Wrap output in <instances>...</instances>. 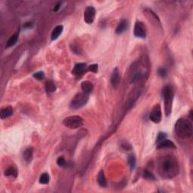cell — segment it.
<instances>
[{"instance_id":"6da1fadb","label":"cell","mask_w":193,"mask_h":193,"mask_svg":"<svg viewBox=\"0 0 193 193\" xmlns=\"http://www.w3.org/2000/svg\"><path fill=\"white\" fill-rule=\"evenodd\" d=\"M158 173L164 179H172L179 173V164L175 157L167 155L161 157L158 163Z\"/></svg>"},{"instance_id":"7a4b0ae2","label":"cell","mask_w":193,"mask_h":193,"mask_svg":"<svg viewBox=\"0 0 193 193\" xmlns=\"http://www.w3.org/2000/svg\"><path fill=\"white\" fill-rule=\"evenodd\" d=\"M175 132L177 135L180 138L187 139L191 137L193 132L192 122L184 118L179 119L175 124Z\"/></svg>"},{"instance_id":"3957f363","label":"cell","mask_w":193,"mask_h":193,"mask_svg":"<svg viewBox=\"0 0 193 193\" xmlns=\"http://www.w3.org/2000/svg\"><path fill=\"white\" fill-rule=\"evenodd\" d=\"M162 95L164 101V110L167 116H169L171 113L172 105L174 96V88L170 85H167L162 90Z\"/></svg>"},{"instance_id":"277c9868","label":"cell","mask_w":193,"mask_h":193,"mask_svg":"<svg viewBox=\"0 0 193 193\" xmlns=\"http://www.w3.org/2000/svg\"><path fill=\"white\" fill-rule=\"evenodd\" d=\"M89 97L88 94L85 92H80L78 93L77 94L75 95L72 101H71L70 107L72 110H77L84 106L87 104L88 101Z\"/></svg>"},{"instance_id":"5b68a950","label":"cell","mask_w":193,"mask_h":193,"mask_svg":"<svg viewBox=\"0 0 193 193\" xmlns=\"http://www.w3.org/2000/svg\"><path fill=\"white\" fill-rule=\"evenodd\" d=\"M63 123L68 128L77 129L83 125V119L78 115L69 116L63 119Z\"/></svg>"},{"instance_id":"8992f818","label":"cell","mask_w":193,"mask_h":193,"mask_svg":"<svg viewBox=\"0 0 193 193\" xmlns=\"http://www.w3.org/2000/svg\"><path fill=\"white\" fill-rule=\"evenodd\" d=\"M147 27L145 26V24L141 21H137L134 29V35L138 38L144 39L147 36Z\"/></svg>"},{"instance_id":"52a82bcc","label":"cell","mask_w":193,"mask_h":193,"mask_svg":"<svg viewBox=\"0 0 193 193\" xmlns=\"http://www.w3.org/2000/svg\"><path fill=\"white\" fill-rule=\"evenodd\" d=\"M149 119L153 122L159 123L162 120V110L159 104L155 105L149 114Z\"/></svg>"},{"instance_id":"ba28073f","label":"cell","mask_w":193,"mask_h":193,"mask_svg":"<svg viewBox=\"0 0 193 193\" xmlns=\"http://www.w3.org/2000/svg\"><path fill=\"white\" fill-rule=\"evenodd\" d=\"M96 15V10L92 6H88L85 8L84 12V20L87 24H92Z\"/></svg>"},{"instance_id":"9c48e42d","label":"cell","mask_w":193,"mask_h":193,"mask_svg":"<svg viewBox=\"0 0 193 193\" xmlns=\"http://www.w3.org/2000/svg\"><path fill=\"white\" fill-rule=\"evenodd\" d=\"M86 68H87V66H86L85 63H77V64L75 65L73 70H72V73L76 76H81L84 73H85Z\"/></svg>"},{"instance_id":"30bf717a","label":"cell","mask_w":193,"mask_h":193,"mask_svg":"<svg viewBox=\"0 0 193 193\" xmlns=\"http://www.w3.org/2000/svg\"><path fill=\"white\" fill-rule=\"evenodd\" d=\"M120 83V74H119V70L118 69V67L114 69L113 72H112V76H111V84L112 87L117 88L118 86L119 85Z\"/></svg>"},{"instance_id":"8fae6325","label":"cell","mask_w":193,"mask_h":193,"mask_svg":"<svg viewBox=\"0 0 193 193\" xmlns=\"http://www.w3.org/2000/svg\"><path fill=\"white\" fill-rule=\"evenodd\" d=\"M157 149H176V146H175V144L171 141V140L165 139L158 143V145H157Z\"/></svg>"},{"instance_id":"7c38bea8","label":"cell","mask_w":193,"mask_h":193,"mask_svg":"<svg viewBox=\"0 0 193 193\" xmlns=\"http://www.w3.org/2000/svg\"><path fill=\"white\" fill-rule=\"evenodd\" d=\"M13 115V109L12 106H5L1 109V111H0V117L2 119H7V118L10 117Z\"/></svg>"},{"instance_id":"4fadbf2b","label":"cell","mask_w":193,"mask_h":193,"mask_svg":"<svg viewBox=\"0 0 193 193\" xmlns=\"http://www.w3.org/2000/svg\"><path fill=\"white\" fill-rule=\"evenodd\" d=\"M81 88L82 91H83V92L88 94L91 93V91H92L94 89V86L92 85V83L89 81H85L82 82Z\"/></svg>"},{"instance_id":"5bb4252c","label":"cell","mask_w":193,"mask_h":193,"mask_svg":"<svg viewBox=\"0 0 193 193\" xmlns=\"http://www.w3.org/2000/svg\"><path fill=\"white\" fill-rule=\"evenodd\" d=\"M63 27L62 25H58L54 29H53V31H52L51 35V39L52 41L56 40L58 37L61 35V34L62 33V32H63Z\"/></svg>"},{"instance_id":"9a60e30c","label":"cell","mask_w":193,"mask_h":193,"mask_svg":"<svg viewBox=\"0 0 193 193\" xmlns=\"http://www.w3.org/2000/svg\"><path fill=\"white\" fill-rule=\"evenodd\" d=\"M18 175V170L16 169V168L14 167L11 166L6 169L5 171V176L7 177H11V178H16Z\"/></svg>"},{"instance_id":"2e32d148","label":"cell","mask_w":193,"mask_h":193,"mask_svg":"<svg viewBox=\"0 0 193 193\" xmlns=\"http://www.w3.org/2000/svg\"><path fill=\"white\" fill-rule=\"evenodd\" d=\"M127 27V22L125 20H121L119 23V24H118L117 27H116L115 33L119 35L121 34V33H123L126 30Z\"/></svg>"},{"instance_id":"e0dca14e","label":"cell","mask_w":193,"mask_h":193,"mask_svg":"<svg viewBox=\"0 0 193 193\" xmlns=\"http://www.w3.org/2000/svg\"><path fill=\"white\" fill-rule=\"evenodd\" d=\"M33 148L28 147L24 152V158L27 162H30L33 159Z\"/></svg>"},{"instance_id":"ac0fdd59","label":"cell","mask_w":193,"mask_h":193,"mask_svg":"<svg viewBox=\"0 0 193 193\" xmlns=\"http://www.w3.org/2000/svg\"><path fill=\"white\" fill-rule=\"evenodd\" d=\"M97 183L101 187L106 186V180L105 177L104 170H101L99 171L98 175H97Z\"/></svg>"},{"instance_id":"d6986e66","label":"cell","mask_w":193,"mask_h":193,"mask_svg":"<svg viewBox=\"0 0 193 193\" xmlns=\"http://www.w3.org/2000/svg\"><path fill=\"white\" fill-rule=\"evenodd\" d=\"M18 35H18V33H16L15 34L12 35V36L9 38L8 42H7L6 46H5V47H6V48H11V47L14 46V45H15L17 43V42H18Z\"/></svg>"},{"instance_id":"ffe728a7","label":"cell","mask_w":193,"mask_h":193,"mask_svg":"<svg viewBox=\"0 0 193 193\" xmlns=\"http://www.w3.org/2000/svg\"><path fill=\"white\" fill-rule=\"evenodd\" d=\"M46 89L48 93H53L56 91L57 87H56L55 84L53 82L49 80V81H47L46 82Z\"/></svg>"},{"instance_id":"44dd1931","label":"cell","mask_w":193,"mask_h":193,"mask_svg":"<svg viewBox=\"0 0 193 193\" xmlns=\"http://www.w3.org/2000/svg\"><path fill=\"white\" fill-rule=\"evenodd\" d=\"M127 162H128L129 165H130V168L131 170H134V168L136 166V158L133 154H131L128 155L127 157Z\"/></svg>"},{"instance_id":"7402d4cb","label":"cell","mask_w":193,"mask_h":193,"mask_svg":"<svg viewBox=\"0 0 193 193\" xmlns=\"http://www.w3.org/2000/svg\"><path fill=\"white\" fill-rule=\"evenodd\" d=\"M143 177L145 178V179L149 180H155V177L152 172L149 171L148 170H144L143 172Z\"/></svg>"},{"instance_id":"603a6c76","label":"cell","mask_w":193,"mask_h":193,"mask_svg":"<svg viewBox=\"0 0 193 193\" xmlns=\"http://www.w3.org/2000/svg\"><path fill=\"white\" fill-rule=\"evenodd\" d=\"M39 183L41 184H48L49 183V176L47 173H43L39 177Z\"/></svg>"},{"instance_id":"cb8c5ba5","label":"cell","mask_w":193,"mask_h":193,"mask_svg":"<svg viewBox=\"0 0 193 193\" xmlns=\"http://www.w3.org/2000/svg\"><path fill=\"white\" fill-rule=\"evenodd\" d=\"M167 136H168V135H167L165 133L159 132L158 136H157V142L159 143V142L162 141V140H165L167 138Z\"/></svg>"},{"instance_id":"d4e9b609","label":"cell","mask_w":193,"mask_h":193,"mask_svg":"<svg viewBox=\"0 0 193 193\" xmlns=\"http://www.w3.org/2000/svg\"><path fill=\"white\" fill-rule=\"evenodd\" d=\"M33 77L38 80H42L45 78V74H44V72H42V71H40V72H35V73L33 74Z\"/></svg>"},{"instance_id":"484cf974","label":"cell","mask_w":193,"mask_h":193,"mask_svg":"<svg viewBox=\"0 0 193 193\" xmlns=\"http://www.w3.org/2000/svg\"><path fill=\"white\" fill-rule=\"evenodd\" d=\"M66 161H65V159L63 157H59V158H57V165L59 167H61V168H63V167H64L66 165Z\"/></svg>"},{"instance_id":"4316f807","label":"cell","mask_w":193,"mask_h":193,"mask_svg":"<svg viewBox=\"0 0 193 193\" xmlns=\"http://www.w3.org/2000/svg\"><path fill=\"white\" fill-rule=\"evenodd\" d=\"M158 73L161 77H165L167 76V70H165V68H163V67H161L158 70Z\"/></svg>"},{"instance_id":"83f0119b","label":"cell","mask_w":193,"mask_h":193,"mask_svg":"<svg viewBox=\"0 0 193 193\" xmlns=\"http://www.w3.org/2000/svg\"><path fill=\"white\" fill-rule=\"evenodd\" d=\"M97 70H98V65L97 64H92L90 65L88 67V70L91 71V72H94V73H96L97 72Z\"/></svg>"},{"instance_id":"f1b7e54d","label":"cell","mask_w":193,"mask_h":193,"mask_svg":"<svg viewBox=\"0 0 193 193\" xmlns=\"http://www.w3.org/2000/svg\"><path fill=\"white\" fill-rule=\"evenodd\" d=\"M72 49L75 52V53H76V54H80V52H81V49H80V48H78V46H72Z\"/></svg>"},{"instance_id":"f546056e","label":"cell","mask_w":193,"mask_h":193,"mask_svg":"<svg viewBox=\"0 0 193 193\" xmlns=\"http://www.w3.org/2000/svg\"><path fill=\"white\" fill-rule=\"evenodd\" d=\"M121 147H122L125 149H127H127H131V146L129 145V144H127V143L122 144V145H121Z\"/></svg>"},{"instance_id":"4dcf8cb0","label":"cell","mask_w":193,"mask_h":193,"mask_svg":"<svg viewBox=\"0 0 193 193\" xmlns=\"http://www.w3.org/2000/svg\"><path fill=\"white\" fill-rule=\"evenodd\" d=\"M60 6H61V3H58V4L56 5L55 6H54V12H57V11L59 10Z\"/></svg>"}]
</instances>
